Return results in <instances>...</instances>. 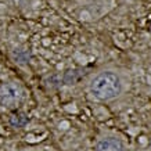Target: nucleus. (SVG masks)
Wrapping results in <instances>:
<instances>
[{
  "label": "nucleus",
  "mask_w": 151,
  "mask_h": 151,
  "mask_svg": "<svg viewBox=\"0 0 151 151\" xmlns=\"http://www.w3.org/2000/svg\"><path fill=\"white\" fill-rule=\"evenodd\" d=\"M87 92L99 101L115 100L124 92V81L115 71H103L90 79L87 85Z\"/></svg>",
  "instance_id": "obj_1"
},
{
  "label": "nucleus",
  "mask_w": 151,
  "mask_h": 151,
  "mask_svg": "<svg viewBox=\"0 0 151 151\" xmlns=\"http://www.w3.org/2000/svg\"><path fill=\"white\" fill-rule=\"evenodd\" d=\"M21 99V90L15 83H7L0 87V104L6 108H14Z\"/></svg>",
  "instance_id": "obj_2"
},
{
  "label": "nucleus",
  "mask_w": 151,
  "mask_h": 151,
  "mask_svg": "<svg viewBox=\"0 0 151 151\" xmlns=\"http://www.w3.org/2000/svg\"><path fill=\"white\" fill-rule=\"evenodd\" d=\"M96 151H126V146L122 139L116 136H104L96 143Z\"/></svg>",
  "instance_id": "obj_3"
}]
</instances>
